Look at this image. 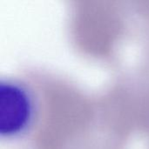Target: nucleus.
I'll list each match as a JSON object with an SVG mask.
<instances>
[{
  "instance_id": "obj_1",
  "label": "nucleus",
  "mask_w": 149,
  "mask_h": 149,
  "mask_svg": "<svg viewBox=\"0 0 149 149\" xmlns=\"http://www.w3.org/2000/svg\"><path fill=\"white\" fill-rule=\"evenodd\" d=\"M31 91L16 79L0 82V137L8 141L23 138L31 129L37 113Z\"/></svg>"
}]
</instances>
